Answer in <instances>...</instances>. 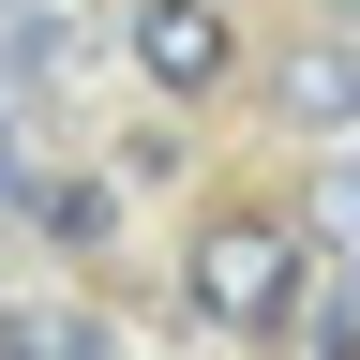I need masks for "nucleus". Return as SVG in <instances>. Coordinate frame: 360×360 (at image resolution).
Here are the masks:
<instances>
[{
  "instance_id": "f257e3e1",
  "label": "nucleus",
  "mask_w": 360,
  "mask_h": 360,
  "mask_svg": "<svg viewBox=\"0 0 360 360\" xmlns=\"http://www.w3.org/2000/svg\"><path fill=\"white\" fill-rule=\"evenodd\" d=\"M180 300H195L210 330L300 345V315H315V240H300L285 210H195V240H180Z\"/></svg>"
},
{
  "instance_id": "f03ea898",
  "label": "nucleus",
  "mask_w": 360,
  "mask_h": 360,
  "mask_svg": "<svg viewBox=\"0 0 360 360\" xmlns=\"http://www.w3.org/2000/svg\"><path fill=\"white\" fill-rule=\"evenodd\" d=\"M135 75H150L165 105L225 90V75H240V30H225V0H135Z\"/></svg>"
},
{
  "instance_id": "7ed1b4c3",
  "label": "nucleus",
  "mask_w": 360,
  "mask_h": 360,
  "mask_svg": "<svg viewBox=\"0 0 360 360\" xmlns=\"http://www.w3.org/2000/svg\"><path fill=\"white\" fill-rule=\"evenodd\" d=\"M285 120H315V135L360 120V30H315L300 60H285Z\"/></svg>"
},
{
  "instance_id": "20e7f679",
  "label": "nucleus",
  "mask_w": 360,
  "mask_h": 360,
  "mask_svg": "<svg viewBox=\"0 0 360 360\" xmlns=\"http://www.w3.org/2000/svg\"><path fill=\"white\" fill-rule=\"evenodd\" d=\"M0 360H120V345H105L90 300H15L0 315Z\"/></svg>"
},
{
  "instance_id": "39448f33",
  "label": "nucleus",
  "mask_w": 360,
  "mask_h": 360,
  "mask_svg": "<svg viewBox=\"0 0 360 360\" xmlns=\"http://www.w3.org/2000/svg\"><path fill=\"white\" fill-rule=\"evenodd\" d=\"M60 45H75V30H60V0H45V15L0 30V75H60Z\"/></svg>"
},
{
  "instance_id": "423d86ee",
  "label": "nucleus",
  "mask_w": 360,
  "mask_h": 360,
  "mask_svg": "<svg viewBox=\"0 0 360 360\" xmlns=\"http://www.w3.org/2000/svg\"><path fill=\"white\" fill-rule=\"evenodd\" d=\"M315 240H330V255H360V150L315 180Z\"/></svg>"
},
{
  "instance_id": "0eeeda50",
  "label": "nucleus",
  "mask_w": 360,
  "mask_h": 360,
  "mask_svg": "<svg viewBox=\"0 0 360 360\" xmlns=\"http://www.w3.org/2000/svg\"><path fill=\"white\" fill-rule=\"evenodd\" d=\"M300 360H360V300H315L300 315Z\"/></svg>"
},
{
  "instance_id": "6e6552de",
  "label": "nucleus",
  "mask_w": 360,
  "mask_h": 360,
  "mask_svg": "<svg viewBox=\"0 0 360 360\" xmlns=\"http://www.w3.org/2000/svg\"><path fill=\"white\" fill-rule=\"evenodd\" d=\"M0 210H30V150H15V120H0Z\"/></svg>"
}]
</instances>
